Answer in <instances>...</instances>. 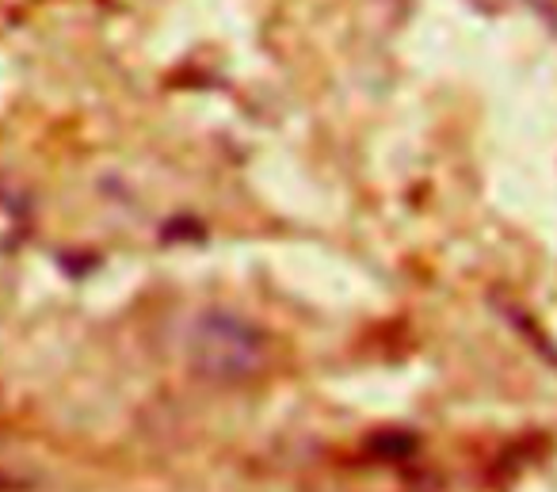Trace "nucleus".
Instances as JSON below:
<instances>
[{"label": "nucleus", "mask_w": 557, "mask_h": 492, "mask_svg": "<svg viewBox=\"0 0 557 492\" xmlns=\"http://www.w3.org/2000/svg\"><path fill=\"white\" fill-rule=\"evenodd\" d=\"M263 352L268 347H263L260 332L225 313L202 317L191 332V344H187L195 370L214 378V382H240V378H248L252 370H260Z\"/></svg>", "instance_id": "1"}]
</instances>
